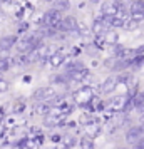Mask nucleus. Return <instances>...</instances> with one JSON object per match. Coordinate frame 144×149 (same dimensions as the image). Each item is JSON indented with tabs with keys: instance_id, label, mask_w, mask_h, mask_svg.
<instances>
[{
	"instance_id": "obj_20",
	"label": "nucleus",
	"mask_w": 144,
	"mask_h": 149,
	"mask_svg": "<svg viewBox=\"0 0 144 149\" xmlns=\"http://www.w3.org/2000/svg\"><path fill=\"white\" fill-rule=\"evenodd\" d=\"M69 7H70L69 0H54V8L59 12H65V10H69Z\"/></svg>"
},
{
	"instance_id": "obj_3",
	"label": "nucleus",
	"mask_w": 144,
	"mask_h": 149,
	"mask_svg": "<svg viewBox=\"0 0 144 149\" xmlns=\"http://www.w3.org/2000/svg\"><path fill=\"white\" fill-rule=\"evenodd\" d=\"M74 99H76L77 104H89L92 99H94V91L90 86H84L79 91L74 92Z\"/></svg>"
},
{
	"instance_id": "obj_11",
	"label": "nucleus",
	"mask_w": 144,
	"mask_h": 149,
	"mask_svg": "<svg viewBox=\"0 0 144 149\" xmlns=\"http://www.w3.org/2000/svg\"><path fill=\"white\" fill-rule=\"evenodd\" d=\"M107 30H109V25L104 22V17L94 20V24H92V32H94L96 35H104Z\"/></svg>"
},
{
	"instance_id": "obj_29",
	"label": "nucleus",
	"mask_w": 144,
	"mask_h": 149,
	"mask_svg": "<svg viewBox=\"0 0 144 149\" xmlns=\"http://www.w3.org/2000/svg\"><path fill=\"white\" fill-rule=\"evenodd\" d=\"M52 141L54 142H62V137L59 134H52Z\"/></svg>"
},
{
	"instance_id": "obj_14",
	"label": "nucleus",
	"mask_w": 144,
	"mask_h": 149,
	"mask_svg": "<svg viewBox=\"0 0 144 149\" xmlns=\"http://www.w3.org/2000/svg\"><path fill=\"white\" fill-rule=\"evenodd\" d=\"M127 99H129V95H116L112 101H111V107H112V111H122L124 106H126V102H127Z\"/></svg>"
},
{
	"instance_id": "obj_28",
	"label": "nucleus",
	"mask_w": 144,
	"mask_h": 149,
	"mask_svg": "<svg viewBox=\"0 0 144 149\" xmlns=\"http://www.w3.org/2000/svg\"><path fill=\"white\" fill-rule=\"evenodd\" d=\"M7 82L3 81V79H0V92H3V91H7Z\"/></svg>"
},
{
	"instance_id": "obj_25",
	"label": "nucleus",
	"mask_w": 144,
	"mask_h": 149,
	"mask_svg": "<svg viewBox=\"0 0 144 149\" xmlns=\"http://www.w3.org/2000/svg\"><path fill=\"white\" fill-rule=\"evenodd\" d=\"M8 67H10V59L8 57H0V74L7 72Z\"/></svg>"
},
{
	"instance_id": "obj_21",
	"label": "nucleus",
	"mask_w": 144,
	"mask_h": 149,
	"mask_svg": "<svg viewBox=\"0 0 144 149\" xmlns=\"http://www.w3.org/2000/svg\"><path fill=\"white\" fill-rule=\"evenodd\" d=\"M86 131H87V132L90 134V137H92V136H96L97 132L101 131V127H99V124H97L96 121H89L87 124H86Z\"/></svg>"
},
{
	"instance_id": "obj_18",
	"label": "nucleus",
	"mask_w": 144,
	"mask_h": 149,
	"mask_svg": "<svg viewBox=\"0 0 144 149\" xmlns=\"http://www.w3.org/2000/svg\"><path fill=\"white\" fill-rule=\"evenodd\" d=\"M64 59H65V54H64V52H55V54L49 59V64H50L52 67H59L62 62H64Z\"/></svg>"
},
{
	"instance_id": "obj_27",
	"label": "nucleus",
	"mask_w": 144,
	"mask_h": 149,
	"mask_svg": "<svg viewBox=\"0 0 144 149\" xmlns=\"http://www.w3.org/2000/svg\"><path fill=\"white\" fill-rule=\"evenodd\" d=\"M27 29H29V24H27V22H22L20 25H19V29H17V32H19V34H24Z\"/></svg>"
},
{
	"instance_id": "obj_10",
	"label": "nucleus",
	"mask_w": 144,
	"mask_h": 149,
	"mask_svg": "<svg viewBox=\"0 0 144 149\" xmlns=\"http://www.w3.org/2000/svg\"><path fill=\"white\" fill-rule=\"evenodd\" d=\"M119 84V81H117V75H111V77H107L106 81H104V84H102V87H101V92L102 94H111L114 89H116V86Z\"/></svg>"
},
{
	"instance_id": "obj_26",
	"label": "nucleus",
	"mask_w": 144,
	"mask_h": 149,
	"mask_svg": "<svg viewBox=\"0 0 144 149\" xmlns=\"http://www.w3.org/2000/svg\"><path fill=\"white\" fill-rule=\"evenodd\" d=\"M139 24H137L136 20H132V19H129V20L126 22V29H129V30H132V29H136Z\"/></svg>"
},
{
	"instance_id": "obj_32",
	"label": "nucleus",
	"mask_w": 144,
	"mask_h": 149,
	"mask_svg": "<svg viewBox=\"0 0 144 149\" xmlns=\"http://www.w3.org/2000/svg\"><path fill=\"white\" fill-rule=\"evenodd\" d=\"M116 2H119V3H124V2H126V0H116Z\"/></svg>"
},
{
	"instance_id": "obj_7",
	"label": "nucleus",
	"mask_w": 144,
	"mask_h": 149,
	"mask_svg": "<svg viewBox=\"0 0 144 149\" xmlns=\"http://www.w3.org/2000/svg\"><path fill=\"white\" fill-rule=\"evenodd\" d=\"M17 42H19L17 35H5V37L0 39V50L2 52H7V50H10L12 47L17 45Z\"/></svg>"
},
{
	"instance_id": "obj_12",
	"label": "nucleus",
	"mask_w": 144,
	"mask_h": 149,
	"mask_svg": "<svg viewBox=\"0 0 144 149\" xmlns=\"http://www.w3.org/2000/svg\"><path fill=\"white\" fill-rule=\"evenodd\" d=\"M50 82H52L54 86H67L69 82H72V79H70V74H69V72H62V74L52 75Z\"/></svg>"
},
{
	"instance_id": "obj_9",
	"label": "nucleus",
	"mask_w": 144,
	"mask_h": 149,
	"mask_svg": "<svg viewBox=\"0 0 144 149\" xmlns=\"http://www.w3.org/2000/svg\"><path fill=\"white\" fill-rule=\"evenodd\" d=\"M77 20L74 17H64V20L61 24V30L62 32H76L77 30Z\"/></svg>"
},
{
	"instance_id": "obj_1",
	"label": "nucleus",
	"mask_w": 144,
	"mask_h": 149,
	"mask_svg": "<svg viewBox=\"0 0 144 149\" xmlns=\"http://www.w3.org/2000/svg\"><path fill=\"white\" fill-rule=\"evenodd\" d=\"M62 20H64V17H62L61 12H59V10H55L54 7L49 8L47 12L44 14V17H42V24H44V25H49V27L57 29V30H61Z\"/></svg>"
},
{
	"instance_id": "obj_16",
	"label": "nucleus",
	"mask_w": 144,
	"mask_h": 149,
	"mask_svg": "<svg viewBox=\"0 0 144 149\" xmlns=\"http://www.w3.org/2000/svg\"><path fill=\"white\" fill-rule=\"evenodd\" d=\"M129 12L131 15H144V0H132Z\"/></svg>"
},
{
	"instance_id": "obj_5",
	"label": "nucleus",
	"mask_w": 144,
	"mask_h": 149,
	"mask_svg": "<svg viewBox=\"0 0 144 149\" xmlns=\"http://www.w3.org/2000/svg\"><path fill=\"white\" fill-rule=\"evenodd\" d=\"M122 8V3H119V2H106L102 5V15L104 17H112V15H117V12Z\"/></svg>"
},
{
	"instance_id": "obj_6",
	"label": "nucleus",
	"mask_w": 144,
	"mask_h": 149,
	"mask_svg": "<svg viewBox=\"0 0 144 149\" xmlns=\"http://www.w3.org/2000/svg\"><path fill=\"white\" fill-rule=\"evenodd\" d=\"M52 109H54V106L50 104V102H35L34 107H32V112L37 116H49L50 112H52Z\"/></svg>"
},
{
	"instance_id": "obj_2",
	"label": "nucleus",
	"mask_w": 144,
	"mask_h": 149,
	"mask_svg": "<svg viewBox=\"0 0 144 149\" xmlns=\"http://www.w3.org/2000/svg\"><path fill=\"white\" fill-rule=\"evenodd\" d=\"M57 97L54 87H39L32 92V99L35 102H52Z\"/></svg>"
},
{
	"instance_id": "obj_17",
	"label": "nucleus",
	"mask_w": 144,
	"mask_h": 149,
	"mask_svg": "<svg viewBox=\"0 0 144 149\" xmlns=\"http://www.w3.org/2000/svg\"><path fill=\"white\" fill-rule=\"evenodd\" d=\"M10 62L15 65H27V64H30V57H29V54H17L10 59Z\"/></svg>"
},
{
	"instance_id": "obj_34",
	"label": "nucleus",
	"mask_w": 144,
	"mask_h": 149,
	"mask_svg": "<svg viewBox=\"0 0 144 149\" xmlns=\"http://www.w3.org/2000/svg\"><path fill=\"white\" fill-rule=\"evenodd\" d=\"M119 149H126V148H119Z\"/></svg>"
},
{
	"instance_id": "obj_23",
	"label": "nucleus",
	"mask_w": 144,
	"mask_h": 149,
	"mask_svg": "<svg viewBox=\"0 0 144 149\" xmlns=\"http://www.w3.org/2000/svg\"><path fill=\"white\" fill-rule=\"evenodd\" d=\"M62 144H64V146H67V148H74V146H76V144H79V141H77L76 137H74V136H65V137H64V139H62Z\"/></svg>"
},
{
	"instance_id": "obj_22",
	"label": "nucleus",
	"mask_w": 144,
	"mask_h": 149,
	"mask_svg": "<svg viewBox=\"0 0 144 149\" xmlns=\"http://www.w3.org/2000/svg\"><path fill=\"white\" fill-rule=\"evenodd\" d=\"M81 69H84V64L79 61H74L65 65V72H76V70H81Z\"/></svg>"
},
{
	"instance_id": "obj_8",
	"label": "nucleus",
	"mask_w": 144,
	"mask_h": 149,
	"mask_svg": "<svg viewBox=\"0 0 144 149\" xmlns=\"http://www.w3.org/2000/svg\"><path fill=\"white\" fill-rule=\"evenodd\" d=\"M15 47H17V52L19 54H30L34 50V44H32V40L29 37H25V39H20V40L17 42Z\"/></svg>"
},
{
	"instance_id": "obj_15",
	"label": "nucleus",
	"mask_w": 144,
	"mask_h": 149,
	"mask_svg": "<svg viewBox=\"0 0 144 149\" xmlns=\"http://www.w3.org/2000/svg\"><path fill=\"white\" fill-rule=\"evenodd\" d=\"M104 17V15H102ZM104 22L109 25V27H126V20L124 19H121V17H117V15H112V17H104Z\"/></svg>"
},
{
	"instance_id": "obj_30",
	"label": "nucleus",
	"mask_w": 144,
	"mask_h": 149,
	"mask_svg": "<svg viewBox=\"0 0 144 149\" xmlns=\"http://www.w3.org/2000/svg\"><path fill=\"white\" fill-rule=\"evenodd\" d=\"M57 149H70V148H67V146H64V144H61V146H59Z\"/></svg>"
},
{
	"instance_id": "obj_13",
	"label": "nucleus",
	"mask_w": 144,
	"mask_h": 149,
	"mask_svg": "<svg viewBox=\"0 0 144 149\" xmlns=\"http://www.w3.org/2000/svg\"><path fill=\"white\" fill-rule=\"evenodd\" d=\"M69 74H70L72 82H86L90 77V72L86 67L81 69V70H76V72H69Z\"/></svg>"
},
{
	"instance_id": "obj_31",
	"label": "nucleus",
	"mask_w": 144,
	"mask_h": 149,
	"mask_svg": "<svg viewBox=\"0 0 144 149\" xmlns=\"http://www.w3.org/2000/svg\"><path fill=\"white\" fill-rule=\"evenodd\" d=\"M2 2H3V3H10V2H12V0H2Z\"/></svg>"
},
{
	"instance_id": "obj_24",
	"label": "nucleus",
	"mask_w": 144,
	"mask_h": 149,
	"mask_svg": "<svg viewBox=\"0 0 144 149\" xmlns=\"http://www.w3.org/2000/svg\"><path fill=\"white\" fill-rule=\"evenodd\" d=\"M24 109H25V102L15 101L14 106H12V112H14V114H20V112H24Z\"/></svg>"
},
{
	"instance_id": "obj_19",
	"label": "nucleus",
	"mask_w": 144,
	"mask_h": 149,
	"mask_svg": "<svg viewBox=\"0 0 144 149\" xmlns=\"http://www.w3.org/2000/svg\"><path fill=\"white\" fill-rule=\"evenodd\" d=\"M79 146H81V149H94V141L90 136H82L79 139Z\"/></svg>"
},
{
	"instance_id": "obj_35",
	"label": "nucleus",
	"mask_w": 144,
	"mask_h": 149,
	"mask_svg": "<svg viewBox=\"0 0 144 149\" xmlns=\"http://www.w3.org/2000/svg\"><path fill=\"white\" fill-rule=\"evenodd\" d=\"M94 2H97V0H94Z\"/></svg>"
},
{
	"instance_id": "obj_4",
	"label": "nucleus",
	"mask_w": 144,
	"mask_h": 149,
	"mask_svg": "<svg viewBox=\"0 0 144 149\" xmlns=\"http://www.w3.org/2000/svg\"><path fill=\"white\" fill-rule=\"evenodd\" d=\"M144 137V127L143 124L141 126H132V127L127 129V132H126V141L131 142V144H136L137 141H141Z\"/></svg>"
},
{
	"instance_id": "obj_33",
	"label": "nucleus",
	"mask_w": 144,
	"mask_h": 149,
	"mask_svg": "<svg viewBox=\"0 0 144 149\" xmlns=\"http://www.w3.org/2000/svg\"><path fill=\"white\" fill-rule=\"evenodd\" d=\"M45 2H54V0H45Z\"/></svg>"
}]
</instances>
